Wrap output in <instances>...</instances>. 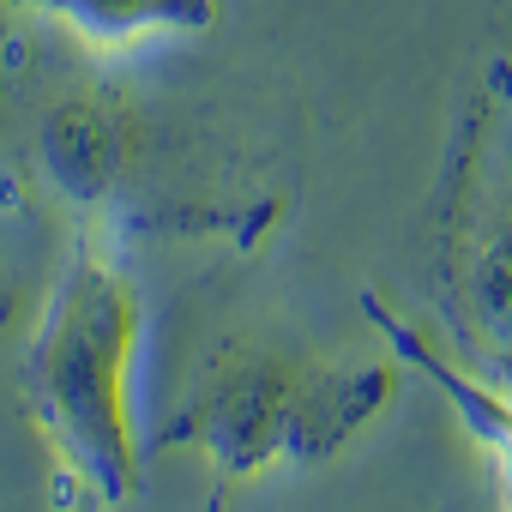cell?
Instances as JSON below:
<instances>
[{
  "label": "cell",
  "mask_w": 512,
  "mask_h": 512,
  "mask_svg": "<svg viewBox=\"0 0 512 512\" xmlns=\"http://www.w3.org/2000/svg\"><path fill=\"white\" fill-rule=\"evenodd\" d=\"M145 302L139 284L97 247H73L31 326L19 392L49 452L55 512H121L139 494L133 356Z\"/></svg>",
  "instance_id": "1"
},
{
  "label": "cell",
  "mask_w": 512,
  "mask_h": 512,
  "mask_svg": "<svg viewBox=\"0 0 512 512\" xmlns=\"http://www.w3.org/2000/svg\"><path fill=\"white\" fill-rule=\"evenodd\" d=\"M398 392L392 362H308L284 350L223 344L175 404L163 440L187 446L217 482L241 488L278 470L338 458Z\"/></svg>",
  "instance_id": "2"
},
{
  "label": "cell",
  "mask_w": 512,
  "mask_h": 512,
  "mask_svg": "<svg viewBox=\"0 0 512 512\" xmlns=\"http://www.w3.org/2000/svg\"><path fill=\"white\" fill-rule=\"evenodd\" d=\"M434 296L482 350L512 356V169L494 151V97H476L434 199Z\"/></svg>",
  "instance_id": "3"
},
{
  "label": "cell",
  "mask_w": 512,
  "mask_h": 512,
  "mask_svg": "<svg viewBox=\"0 0 512 512\" xmlns=\"http://www.w3.org/2000/svg\"><path fill=\"white\" fill-rule=\"evenodd\" d=\"M362 314H368V326L386 338V350L398 356V368L422 374V380L458 410V422L488 446V458H494V488H500V512H512V386H500V380L464 368L434 332H422V326H416L410 314H398L386 296H362Z\"/></svg>",
  "instance_id": "4"
},
{
  "label": "cell",
  "mask_w": 512,
  "mask_h": 512,
  "mask_svg": "<svg viewBox=\"0 0 512 512\" xmlns=\"http://www.w3.org/2000/svg\"><path fill=\"white\" fill-rule=\"evenodd\" d=\"M7 7L37 13L103 49H127L145 37H199L217 25V0H7Z\"/></svg>",
  "instance_id": "5"
}]
</instances>
